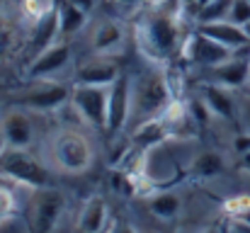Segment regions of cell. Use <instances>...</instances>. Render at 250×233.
I'll list each match as a JSON object with an SVG mask.
<instances>
[{
    "instance_id": "6da1fadb",
    "label": "cell",
    "mask_w": 250,
    "mask_h": 233,
    "mask_svg": "<svg viewBox=\"0 0 250 233\" xmlns=\"http://www.w3.org/2000/svg\"><path fill=\"white\" fill-rule=\"evenodd\" d=\"M177 20H180V15L175 10H167L166 2L153 5L151 10H146L139 17L136 44H139V51L148 61L163 64V61H170L175 54H180L187 34H182Z\"/></svg>"
},
{
    "instance_id": "7a4b0ae2",
    "label": "cell",
    "mask_w": 250,
    "mask_h": 233,
    "mask_svg": "<svg viewBox=\"0 0 250 233\" xmlns=\"http://www.w3.org/2000/svg\"><path fill=\"white\" fill-rule=\"evenodd\" d=\"M170 102L172 90L158 66H148L131 78V119H136V124L161 117Z\"/></svg>"
},
{
    "instance_id": "3957f363",
    "label": "cell",
    "mask_w": 250,
    "mask_h": 233,
    "mask_svg": "<svg viewBox=\"0 0 250 233\" xmlns=\"http://www.w3.org/2000/svg\"><path fill=\"white\" fill-rule=\"evenodd\" d=\"M49 155H51V160L56 163V168L61 172L81 175L85 170H90V165L95 160V148H92L90 139L81 129L63 127L56 134H51Z\"/></svg>"
},
{
    "instance_id": "277c9868",
    "label": "cell",
    "mask_w": 250,
    "mask_h": 233,
    "mask_svg": "<svg viewBox=\"0 0 250 233\" xmlns=\"http://www.w3.org/2000/svg\"><path fill=\"white\" fill-rule=\"evenodd\" d=\"M71 90L66 83L46 78V80H29V85L15 90L10 97L15 107H24L29 112H54L71 102Z\"/></svg>"
},
{
    "instance_id": "5b68a950",
    "label": "cell",
    "mask_w": 250,
    "mask_h": 233,
    "mask_svg": "<svg viewBox=\"0 0 250 233\" xmlns=\"http://www.w3.org/2000/svg\"><path fill=\"white\" fill-rule=\"evenodd\" d=\"M0 177H7L29 190L51 187L49 170L29 153V148H5L0 153Z\"/></svg>"
},
{
    "instance_id": "8992f818",
    "label": "cell",
    "mask_w": 250,
    "mask_h": 233,
    "mask_svg": "<svg viewBox=\"0 0 250 233\" xmlns=\"http://www.w3.org/2000/svg\"><path fill=\"white\" fill-rule=\"evenodd\" d=\"M109 87H100V85H73V90H71V107L78 112V117L83 119L87 127H95V129H104L107 127Z\"/></svg>"
},
{
    "instance_id": "52a82bcc",
    "label": "cell",
    "mask_w": 250,
    "mask_h": 233,
    "mask_svg": "<svg viewBox=\"0 0 250 233\" xmlns=\"http://www.w3.org/2000/svg\"><path fill=\"white\" fill-rule=\"evenodd\" d=\"M63 194L56 192L54 187H42L32 194L29 199V209H27V219L34 233H51L54 226L59 224L61 214H63Z\"/></svg>"
},
{
    "instance_id": "ba28073f",
    "label": "cell",
    "mask_w": 250,
    "mask_h": 233,
    "mask_svg": "<svg viewBox=\"0 0 250 233\" xmlns=\"http://www.w3.org/2000/svg\"><path fill=\"white\" fill-rule=\"evenodd\" d=\"M180 56H182L185 61L199 66V68H214V66L229 61V59L233 56V51L226 49V46H221V44L214 42L211 37L202 34L199 29H194V32H189V34L185 37L182 49H180Z\"/></svg>"
},
{
    "instance_id": "9c48e42d",
    "label": "cell",
    "mask_w": 250,
    "mask_h": 233,
    "mask_svg": "<svg viewBox=\"0 0 250 233\" xmlns=\"http://www.w3.org/2000/svg\"><path fill=\"white\" fill-rule=\"evenodd\" d=\"M131 119V78L119 76L109 87V105H107V127L109 136H117Z\"/></svg>"
},
{
    "instance_id": "30bf717a",
    "label": "cell",
    "mask_w": 250,
    "mask_h": 233,
    "mask_svg": "<svg viewBox=\"0 0 250 233\" xmlns=\"http://www.w3.org/2000/svg\"><path fill=\"white\" fill-rule=\"evenodd\" d=\"M119 73V64L114 61V56H90L83 59L76 66L73 73V85H100V87H109L117 83Z\"/></svg>"
},
{
    "instance_id": "8fae6325",
    "label": "cell",
    "mask_w": 250,
    "mask_h": 233,
    "mask_svg": "<svg viewBox=\"0 0 250 233\" xmlns=\"http://www.w3.org/2000/svg\"><path fill=\"white\" fill-rule=\"evenodd\" d=\"M71 64V44L66 39L46 46L44 51H39L32 64L27 66V78L29 80H46V78H56L66 66Z\"/></svg>"
},
{
    "instance_id": "7c38bea8",
    "label": "cell",
    "mask_w": 250,
    "mask_h": 233,
    "mask_svg": "<svg viewBox=\"0 0 250 233\" xmlns=\"http://www.w3.org/2000/svg\"><path fill=\"white\" fill-rule=\"evenodd\" d=\"M0 127L7 141V148H29L34 144L37 129L29 109L24 107H12L0 117Z\"/></svg>"
},
{
    "instance_id": "4fadbf2b",
    "label": "cell",
    "mask_w": 250,
    "mask_h": 233,
    "mask_svg": "<svg viewBox=\"0 0 250 233\" xmlns=\"http://www.w3.org/2000/svg\"><path fill=\"white\" fill-rule=\"evenodd\" d=\"M207 80L209 83H216V85H224L229 90H236V87H243L246 83H250V46L248 49H241V51H233V56L214 68H207Z\"/></svg>"
},
{
    "instance_id": "5bb4252c",
    "label": "cell",
    "mask_w": 250,
    "mask_h": 233,
    "mask_svg": "<svg viewBox=\"0 0 250 233\" xmlns=\"http://www.w3.org/2000/svg\"><path fill=\"white\" fill-rule=\"evenodd\" d=\"M126 32L124 24L117 20H102L90 32V49L100 56H117L124 49Z\"/></svg>"
},
{
    "instance_id": "9a60e30c",
    "label": "cell",
    "mask_w": 250,
    "mask_h": 233,
    "mask_svg": "<svg viewBox=\"0 0 250 233\" xmlns=\"http://www.w3.org/2000/svg\"><path fill=\"white\" fill-rule=\"evenodd\" d=\"M197 29L207 37H211L214 42H219L221 46L231 49V51H241L250 46V37L246 27L231 22V20H219V22H209V24H197Z\"/></svg>"
},
{
    "instance_id": "2e32d148",
    "label": "cell",
    "mask_w": 250,
    "mask_h": 233,
    "mask_svg": "<svg viewBox=\"0 0 250 233\" xmlns=\"http://www.w3.org/2000/svg\"><path fill=\"white\" fill-rule=\"evenodd\" d=\"M167 139H170V131H167L163 117H156V119H148V122H141L134 127L129 141H131V148L134 153L144 155L158 146H163Z\"/></svg>"
},
{
    "instance_id": "e0dca14e",
    "label": "cell",
    "mask_w": 250,
    "mask_h": 233,
    "mask_svg": "<svg viewBox=\"0 0 250 233\" xmlns=\"http://www.w3.org/2000/svg\"><path fill=\"white\" fill-rule=\"evenodd\" d=\"M109 221V204L102 194H90L83 202L78 219H76V231L78 233H104Z\"/></svg>"
},
{
    "instance_id": "ac0fdd59",
    "label": "cell",
    "mask_w": 250,
    "mask_h": 233,
    "mask_svg": "<svg viewBox=\"0 0 250 233\" xmlns=\"http://www.w3.org/2000/svg\"><path fill=\"white\" fill-rule=\"evenodd\" d=\"M202 100L207 102V107L211 109L214 117L226 119V122L233 119V114H236V105H233V97L229 95V87L207 80V83L202 85Z\"/></svg>"
},
{
    "instance_id": "d6986e66",
    "label": "cell",
    "mask_w": 250,
    "mask_h": 233,
    "mask_svg": "<svg viewBox=\"0 0 250 233\" xmlns=\"http://www.w3.org/2000/svg\"><path fill=\"white\" fill-rule=\"evenodd\" d=\"M59 12V29H61V39H71L76 37L85 24H87V10L71 2V0H61L56 5Z\"/></svg>"
},
{
    "instance_id": "ffe728a7",
    "label": "cell",
    "mask_w": 250,
    "mask_h": 233,
    "mask_svg": "<svg viewBox=\"0 0 250 233\" xmlns=\"http://www.w3.org/2000/svg\"><path fill=\"white\" fill-rule=\"evenodd\" d=\"M56 39H61V29H59V12L51 10L49 15H44L42 20L34 22L32 34H29V44L34 46V51H44L46 46L56 44ZM34 54V56H37Z\"/></svg>"
},
{
    "instance_id": "44dd1931",
    "label": "cell",
    "mask_w": 250,
    "mask_h": 233,
    "mask_svg": "<svg viewBox=\"0 0 250 233\" xmlns=\"http://www.w3.org/2000/svg\"><path fill=\"white\" fill-rule=\"evenodd\" d=\"M226 170V160L224 155L216 153V151H202L192 158L189 163V172L199 180H211V177H219L221 172Z\"/></svg>"
},
{
    "instance_id": "7402d4cb",
    "label": "cell",
    "mask_w": 250,
    "mask_h": 233,
    "mask_svg": "<svg viewBox=\"0 0 250 233\" xmlns=\"http://www.w3.org/2000/svg\"><path fill=\"white\" fill-rule=\"evenodd\" d=\"M148 209L156 219H163V221H170L180 214L182 209V202L175 192H156L148 197Z\"/></svg>"
},
{
    "instance_id": "603a6c76",
    "label": "cell",
    "mask_w": 250,
    "mask_h": 233,
    "mask_svg": "<svg viewBox=\"0 0 250 233\" xmlns=\"http://www.w3.org/2000/svg\"><path fill=\"white\" fill-rule=\"evenodd\" d=\"M233 0H209L202 2L194 12V22L197 24H209V22H219V20H229V10H231Z\"/></svg>"
},
{
    "instance_id": "cb8c5ba5",
    "label": "cell",
    "mask_w": 250,
    "mask_h": 233,
    "mask_svg": "<svg viewBox=\"0 0 250 233\" xmlns=\"http://www.w3.org/2000/svg\"><path fill=\"white\" fill-rule=\"evenodd\" d=\"M0 233H34V231H32V226H29L27 214L15 212V214L0 219Z\"/></svg>"
},
{
    "instance_id": "d4e9b609",
    "label": "cell",
    "mask_w": 250,
    "mask_h": 233,
    "mask_svg": "<svg viewBox=\"0 0 250 233\" xmlns=\"http://www.w3.org/2000/svg\"><path fill=\"white\" fill-rule=\"evenodd\" d=\"M51 10H56L54 0H24V15L32 17L34 22L42 20L44 15H49Z\"/></svg>"
},
{
    "instance_id": "484cf974",
    "label": "cell",
    "mask_w": 250,
    "mask_h": 233,
    "mask_svg": "<svg viewBox=\"0 0 250 233\" xmlns=\"http://www.w3.org/2000/svg\"><path fill=\"white\" fill-rule=\"evenodd\" d=\"M15 212H17V197H15L12 187L0 180V219H5Z\"/></svg>"
},
{
    "instance_id": "4316f807",
    "label": "cell",
    "mask_w": 250,
    "mask_h": 233,
    "mask_svg": "<svg viewBox=\"0 0 250 233\" xmlns=\"http://www.w3.org/2000/svg\"><path fill=\"white\" fill-rule=\"evenodd\" d=\"M229 20L246 27L250 22V0H233L231 2V10H229Z\"/></svg>"
},
{
    "instance_id": "83f0119b",
    "label": "cell",
    "mask_w": 250,
    "mask_h": 233,
    "mask_svg": "<svg viewBox=\"0 0 250 233\" xmlns=\"http://www.w3.org/2000/svg\"><path fill=\"white\" fill-rule=\"evenodd\" d=\"M248 207H250L248 194H236V197H231V199L224 202V212H226L229 216H238V214H243Z\"/></svg>"
},
{
    "instance_id": "f1b7e54d",
    "label": "cell",
    "mask_w": 250,
    "mask_h": 233,
    "mask_svg": "<svg viewBox=\"0 0 250 233\" xmlns=\"http://www.w3.org/2000/svg\"><path fill=\"white\" fill-rule=\"evenodd\" d=\"M12 42H15V34H12L10 24L0 20V56H2V54H7V49L12 46Z\"/></svg>"
},
{
    "instance_id": "f546056e",
    "label": "cell",
    "mask_w": 250,
    "mask_h": 233,
    "mask_svg": "<svg viewBox=\"0 0 250 233\" xmlns=\"http://www.w3.org/2000/svg\"><path fill=\"white\" fill-rule=\"evenodd\" d=\"M233 151L238 155L250 153V134H238V136L233 139Z\"/></svg>"
},
{
    "instance_id": "4dcf8cb0",
    "label": "cell",
    "mask_w": 250,
    "mask_h": 233,
    "mask_svg": "<svg viewBox=\"0 0 250 233\" xmlns=\"http://www.w3.org/2000/svg\"><path fill=\"white\" fill-rule=\"evenodd\" d=\"M107 233H139L136 226H131L129 221H114L112 226H109V231Z\"/></svg>"
},
{
    "instance_id": "1f68e13d",
    "label": "cell",
    "mask_w": 250,
    "mask_h": 233,
    "mask_svg": "<svg viewBox=\"0 0 250 233\" xmlns=\"http://www.w3.org/2000/svg\"><path fill=\"white\" fill-rule=\"evenodd\" d=\"M229 233H250V224L241 219H229Z\"/></svg>"
},
{
    "instance_id": "d6a6232c",
    "label": "cell",
    "mask_w": 250,
    "mask_h": 233,
    "mask_svg": "<svg viewBox=\"0 0 250 233\" xmlns=\"http://www.w3.org/2000/svg\"><path fill=\"white\" fill-rule=\"evenodd\" d=\"M117 5H124V7H134V5H139V2H144V0H114Z\"/></svg>"
},
{
    "instance_id": "836d02e7",
    "label": "cell",
    "mask_w": 250,
    "mask_h": 233,
    "mask_svg": "<svg viewBox=\"0 0 250 233\" xmlns=\"http://www.w3.org/2000/svg\"><path fill=\"white\" fill-rule=\"evenodd\" d=\"M229 219H241V221H246V224H250V207L243 212V214H238V216H229Z\"/></svg>"
},
{
    "instance_id": "e575fe53",
    "label": "cell",
    "mask_w": 250,
    "mask_h": 233,
    "mask_svg": "<svg viewBox=\"0 0 250 233\" xmlns=\"http://www.w3.org/2000/svg\"><path fill=\"white\" fill-rule=\"evenodd\" d=\"M7 148V141H5V134H2V127H0V153Z\"/></svg>"
},
{
    "instance_id": "d590c367",
    "label": "cell",
    "mask_w": 250,
    "mask_h": 233,
    "mask_svg": "<svg viewBox=\"0 0 250 233\" xmlns=\"http://www.w3.org/2000/svg\"><path fill=\"white\" fill-rule=\"evenodd\" d=\"M180 2H182V5H197L199 0H180Z\"/></svg>"
},
{
    "instance_id": "8d00e7d4",
    "label": "cell",
    "mask_w": 250,
    "mask_h": 233,
    "mask_svg": "<svg viewBox=\"0 0 250 233\" xmlns=\"http://www.w3.org/2000/svg\"><path fill=\"white\" fill-rule=\"evenodd\" d=\"M146 2H151V5H161V2H167V0H146Z\"/></svg>"
},
{
    "instance_id": "74e56055",
    "label": "cell",
    "mask_w": 250,
    "mask_h": 233,
    "mask_svg": "<svg viewBox=\"0 0 250 233\" xmlns=\"http://www.w3.org/2000/svg\"><path fill=\"white\" fill-rule=\"evenodd\" d=\"M243 160H246V165H250V153H246V155H243Z\"/></svg>"
},
{
    "instance_id": "f35d334b",
    "label": "cell",
    "mask_w": 250,
    "mask_h": 233,
    "mask_svg": "<svg viewBox=\"0 0 250 233\" xmlns=\"http://www.w3.org/2000/svg\"><path fill=\"white\" fill-rule=\"evenodd\" d=\"M202 2H209V0H199V2H197V5H194V7H199V5H202Z\"/></svg>"
},
{
    "instance_id": "ab89813d",
    "label": "cell",
    "mask_w": 250,
    "mask_h": 233,
    "mask_svg": "<svg viewBox=\"0 0 250 233\" xmlns=\"http://www.w3.org/2000/svg\"><path fill=\"white\" fill-rule=\"evenodd\" d=\"M246 32H248V37H250V22H248V24H246Z\"/></svg>"
}]
</instances>
